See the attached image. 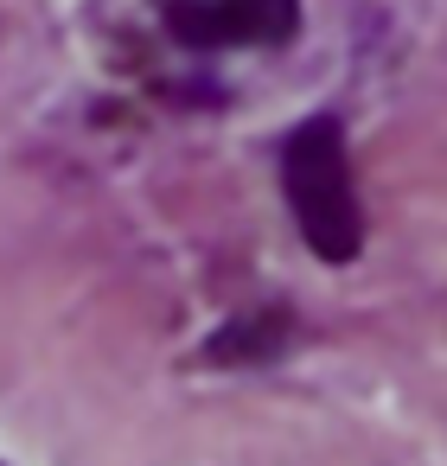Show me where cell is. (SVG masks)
<instances>
[{
  "instance_id": "1",
  "label": "cell",
  "mask_w": 447,
  "mask_h": 466,
  "mask_svg": "<svg viewBox=\"0 0 447 466\" xmlns=\"http://www.w3.org/2000/svg\"><path fill=\"white\" fill-rule=\"evenodd\" d=\"M281 192H288V211L320 262L345 268L364 249V211L351 192V154H345L339 116H313L281 141Z\"/></svg>"
},
{
  "instance_id": "2",
  "label": "cell",
  "mask_w": 447,
  "mask_h": 466,
  "mask_svg": "<svg viewBox=\"0 0 447 466\" xmlns=\"http://www.w3.org/2000/svg\"><path fill=\"white\" fill-rule=\"evenodd\" d=\"M300 26V0H167V33L192 52L281 46Z\"/></svg>"
},
{
  "instance_id": "3",
  "label": "cell",
  "mask_w": 447,
  "mask_h": 466,
  "mask_svg": "<svg viewBox=\"0 0 447 466\" xmlns=\"http://www.w3.org/2000/svg\"><path fill=\"white\" fill-rule=\"evenodd\" d=\"M275 345H281V313H262V319H237L224 339H211L205 358H218V364H249V358H269Z\"/></svg>"
}]
</instances>
